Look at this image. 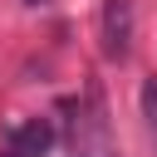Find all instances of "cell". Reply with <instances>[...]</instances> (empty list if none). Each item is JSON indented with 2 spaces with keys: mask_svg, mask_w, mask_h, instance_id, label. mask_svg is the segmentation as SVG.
Listing matches in <instances>:
<instances>
[{
  "mask_svg": "<svg viewBox=\"0 0 157 157\" xmlns=\"http://www.w3.org/2000/svg\"><path fill=\"white\" fill-rule=\"evenodd\" d=\"M142 118H147V132L157 137V78L142 83Z\"/></svg>",
  "mask_w": 157,
  "mask_h": 157,
  "instance_id": "cell-3",
  "label": "cell"
},
{
  "mask_svg": "<svg viewBox=\"0 0 157 157\" xmlns=\"http://www.w3.org/2000/svg\"><path fill=\"white\" fill-rule=\"evenodd\" d=\"M98 39H103V59H113V64H123L132 54V0H103Z\"/></svg>",
  "mask_w": 157,
  "mask_h": 157,
  "instance_id": "cell-1",
  "label": "cell"
},
{
  "mask_svg": "<svg viewBox=\"0 0 157 157\" xmlns=\"http://www.w3.org/2000/svg\"><path fill=\"white\" fill-rule=\"evenodd\" d=\"M25 5H44V0H25Z\"/></svg>",
  "mask_w": 157,
  "mask_h": 157,
  "instance_id": "cell-4",
  "label": "cell"
},
{
  "mask_svg": "<svg viewBox=\"0 0 157 157\" xmlns=\"http://www.w3.org/2000/svg\"><path fill=\"white\" fill-rule=\"evenodd\" d=\"M49 147H54V123H49V118H29V123L10 128L0 157H44Z\"/></svg>",
  "mask_w": 157,
  "mask_h": 157,
  "instance_id": "cell-2",
  "label": "cell"
}]
</instances>
